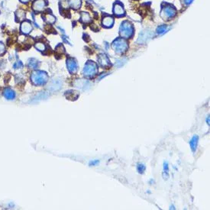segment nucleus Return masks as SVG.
Here are the masks:
<instances>
[{
	"instance_id": "obj_1",
	"label": "nucleus",
	"mask_w": 210,
	"mask_h": 210,
	"mask_svg": "<svg viewBox=\"0 0 210 210\" xmlns=\"http://www.w3.org/2000/svg\"><path fill=\"white\" fill-rule=\"evenodd\" d=\"M31 80H32V83L35 85H41L47 82V75L46 73L42 72V71H35V72L32 73Z\"/></svg>"
},
{
	"instance_id": "obj_2",
	"label": "nucleus",
	"mask_w": 210,
	"mask_h": 210,
	"mask_svg": "<svg viewBox=\"0 0 210 210\" xmlns=\"http://www.w3.org/2000/svg\"><path fill=\"white\" fill-rule=\"evenodd\" d=\"M134 32V28L132 23L129 21H125L121 23V25L120 27V34L122 37L125 38H129L132 36Z\"/></svg>"
},
{
	"instance_id": "obj_3",
	"label": "nucleus",
	"mask_w": 210,
	"mask_h": 210,
	"mask_svg": "<svg viewBox=\"0 0 210 210\" xmlns=\"http://www.w3.org/2000/svg\"><path fill=\"white\" fill-rule=\"evenodd\" d=\"M176 14V11L175 8L172 5H168L163 7L161 12V16L164 20H168V19H170L171 18L174 17Z\"/></svg>"
},
{
	"instance_id": "obj_4",
	"label": "nucleus",
	"mask_w": 210,
	"mask_h": 210,
	"mask_svg": "<svg viewBox=\"0 0 210 210\" xmlns=\"http://www.w3.org/2000/svg\"><path fill=\"white\" fill-rule=\"evenodd\" d=\"M47 5V2L45 0H34L32 4V9L36 12H42Z\"/></svg>"
},
{
	"instance_id": "obj_5",
	"label": "nucleus",
	"mask_w": 210,
	"mask_h": 210,
	"mask_svg": "<svg viewBox=\"0 0 210 210\" xmlns=\"http://www.w3.org/2000/svg\"><path fill=\"white\" fill-rule=\"evenodd\" d=\"M33 27H32V23L29 21H23L21 24L20 27V31L22 34H28L32 32Z\"/></svg>"
},
{
	"instance_id": "obj_6",
	"label": "nucleus",
	"mask_w": 210,
	"mask_h": 210,
	"mask_svg": "<svg viewBox=\"0 0 210 210\" xmlns=\"http://www.w3.org/2000/svg\"><path fill=\"white\" fill-rule=\"evenodd\" d=\"M113 47L116 51H122L126 48L127 45H126V42H125V40H121V39H119L116 41H115L114 44H113Z\"/></svg>"
},
{
	"instance_id": "obj_7",
	"label": "nucleus",
	"mask_w": 210,
	"mask_h": 210,
	"mask_svg": "<svg viewBox=\"0 0 210 210\" xmlns=\"http://www.w3.org/2000/svg\"><path fill=\"white\" fill-rule=\"evenodd\" d=\"M96 70V67L93 63H88L84 68V74L89 76V75L94 74V73Z\"/></svg>"
},
{
	"instance_id": "obj_8",
	"label": "nucleus",
	"mask_w": 210,
	"mask_h": 210,
	"mask_svg": "<svg viewBox=\"0 0 210 210\" xmlns=\"http://www.w3.org/2000/svg\"><path fill=\"white\" fill-rule=\"evenodd\" d=\"M67 65L68 70H70V73H76V70H77V64H76V62L74 60L72 59V58L68 59L67 61Z\"/></svg>"
},
{
	"instance_id": "obj_9",
	"label": "nucleus",
	"mask_w": 210,
	"mask_h": 210,
	"mask_svg": "<svg viewBox=\"0 0 210 210\" xmlns=\"http://www.w3.org/2000/svg\"><path fill=\"white\" fill-rule=\"evenodd\" d=\"M102 23L105 27H107V28L112 27L113 24H114V19L112 16H109V15L105 16L102 19Z\"/></svg>"
},
{
	"instance_id": "obj_10",
	"label": "nucleus",
	"mask_w": 210,
	"mask_h": 210,
	"mask_svg": "<svg viewBox=\"0 0 210 210\" xmlns=\"http://www.w3.org/2000/svg\"><path fill=\"white\" fill-rule=\"evenodd\" d=\"M113 12L116 15L118 16H121V15H123L125 14V10H124V8L122 7L121 4H119V3H116V4L114 5V8H113Z\"/></svg>"
},
{
	"instance_id": "obj_11",
	"label": "nucleus",
	"mask_w": 210,
	"mask_h": 210,
	"mask_svg": "<svg viewBox=\"0 0 210 210\" xmlns=\"http://www.w3.org/2000/svg\"><path fill=\"white\" fill-rule=\"evenodd\" d=\"M3 95L7 100H14L15 97V93L10 88H6L3 92Z\"/></svg>"
},
{
	"instance_id": "obj_12",
	"label": "nucleus",
	"mask_w": 210,
	"mask_h": 210,
	"mask_svg": "<svg viewBox=\"0 0 210 210\" xmlns=\"http://www.w3.org/2000/svg\"><path fill=\"white\" fill-rule=\"evenodd\" d=\"M43 19L45 20L47 24H50V25H52L56 21V17L54 16L51 13H46L45 15H43Z\"/></svg>"
},
{
	"instance_id": "obj_13",
	"label": "nucleus",
	"mask_w": 210,
	"mask_h": 210,
	"mask_svg": "<svg viewBox=\"0 0 210 210\" xmlns=\"http://www.w3.org/2000/svg\"><path fill=\"white\" fill-rule=\"evenodd\" d=\"M15 18H16V20L19 21H25V12L22 10V9L17 10L16 12H15Z\"/></svg>"
},
{
	"instance_id": "obj_14",
	"label": "nucleus",
	"mask_w": 210,
	"mask_h": 210,
	"mask_svg": "<svg viewBox=\"0 0 210 210\" xmlns=\"http://www.w3.org/2000/svg\"><path fill=\"white\" fill-rule=\"evenodd\" d=\"M70 6L73 9H78L80 8L81 4H82V1L81 0H70L69 2Z\"/></svg>"
},
{
	"instance_id": "obj_15",
	"label": "nucleus",
	"mask_w": 210,
	"mask_h": 210,
	"mask_svg": "<svg viewBox=\"0 0 210 210\" xmlns=\"http://www.w3.org/2000/svg\"><path fill=\"white\" fill-rule=\"evenodd\" d=\"M80 19L82 22H83V23H89V21H91V18L89 16V13L84 12L81 13Z\"/></svg>"
},
{
	"instance_id": "obj_16",
	"label": "nucleus",
	"mask_w": 210,
	"mask_h": 210,
	"mask_svg": "<svg viewBox=\"0 0 210 210\" xmlns=\"http://www.w3.org/2000/svg\"><path fill=\"white\" fill-rule=\"evenodd\" d=\"M151 32L150 31H144V32L140 34V37H139V39L138 40H141V41H144L146 40V39H148V38H150L151 36Z\"/></svg>"
},
{
	"instance_id": "obj_17",
	"label": "nucleus",
	"mask_w": 210,
	"mask_h": 210,
	"mask_svg": "<svg viewBox=\"0 0 210 210\" xmlns=\"http://www.w3.org/2000/svg\"><path fill=\"white\" fill-rule=\"evenodd\" d=\"M28 66H29L30 68H32V69H34V68H37L38 67V60L36 59H30L29 61H28Z\"/></svg>"
},
{
	"instance_id": "obj_18",
	"label": "nucleus",
	"mask_w": 210,
	"mask_h": 210,
	"mask_svg": "<svg viewBox=\"0 0 210 210\" xmlns=\"http://www.w3.org/2000/svg\"><path fill=\"white\" fill-rule=\"evenodd\" d=\"M34 46H35V48L40 51H44L46 49V46L43 42H37Z\"/></svg>"
},
{
	"instance_id": "obj_19",
	"label": "nucleus",
	"mask_w": 210,
	"mask_h": 210,
	"mask_svg": "<svg viewBox=\"0 0 210 210\" xmlns=\"http://www.w3.org/2000/svg\"><path fill=\"white\" fill-rule=\"evenodd\" d=\"M13 67L15 68V69H21V68L23 67V64L20 60H17L13 65Z\"/></svg>"
},
{
	"instance_id": "obj_20",
	"label": "nucleus",
	"mask_w": 210,
	"mask_h": 210,
	"mask_svg": "<svg viewBox=\"0 0 210 210\" xmlns=\"http://www.w3.org/2000/svg\"><path fill=\"white\" fill-rule=\"evenodd\" d=\"M166 29H167V25H165L159 26L157 29V33H159V34H162V33H163V32H165Z\"/></svg>"
},
{
	"instance_id": "obj_21",
	"label": "nucleus",
	"mask_w": 210,
	"mask_h": 210,
	"mask_svg": "<svg viewBox=\"0 0 210 210\" xmlns=\"http://www.w3.org/2000/svg\"><path fill=\"white\" fill-rule=\"evenodd\" d=\"M196 142H197V137H194V138L192 139V141H190V144L191 146H192V149L194 150V149L196 148Z\"/></svg>"
},
{
	"instance_id": "obj_22",
	"label": "nucleus",
	"mask_w": 210,
	"mask_h": 210,
	"mask_svg": "<svg viewBox=\"0 0 210 210\" xmlns=\"http://www.w3.org/2000/svg\"><path fill=\"white\" fill-rule=\"evenodd\" d=\"M5 52V47L4 44L0 41V55H2Z\"/></svg>"
},
{
	"instance_id": "obj_23",
	"label": "nucleus",
	"mask_w": 210,
	"mask_h": 210,
	"mask_svg": "<svg viewBox=\"0 0 210 210\" xmlns=\"http://www.w3.org/2000/svg\"><path fill=\"white\" fill-rule=\"evenodd\" d=\"M193 0H184L185 3H186V4H187V5L190 4L191 2H193Z\"/></svg>"
},
{
	"instance_id": "obj_24",
	"label": "nucleus",
	"mask_w": 210,
	"mask_h": 210,
	"mask_svg": "<svg viewBox=\"0 0 210 210\" xmlns=\"http://www.w3.org/2000/svg\"><path fill=\"white\" fill-rule=\"evenodd\" d=\"M19 1L21 2H22V3H25H25H28L30 0H19Z\"/></svg>"
}]
</instances>
